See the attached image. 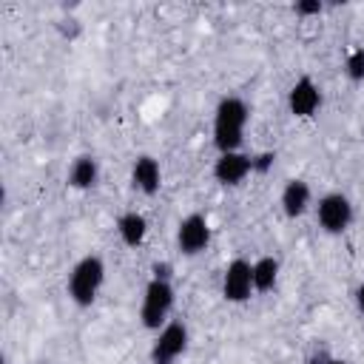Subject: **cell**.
Here are the masks:
<instances>
[{
	"mask_svg": "<svg viewBox=\"0 0 364 364\" xmlns=\"http://www.w3.org/2000/svg\"><path fill=\"white\" fill-rule=\"evenodd\" d=\"M247 122H250V105L236 94L222 97L213 108V148H216V154L242 151Z\"/></svg>",
	"mask_w": 364,
	"mask_h": 364,
	"instance_id": "1",
	"label": "cell"
},
{
	"mask_svg": "<svg viewBox=\"0 0 364 364\" xmlns=\"http://www.w3.org/2000/svg\"><path fill=\"white\" fill-rule=\"evenodd\" d=\"M176 304V287L171 279H148L145 290H142V301H139V324L151 333H159L173 313Z\"/></svg>",
	"mask_w": 364,
	"mask_h": 364,
	"instance_id": "2",
	"label": "cell"
},
{
	"mask_svg": "<svg viewBox=\"0 0 364 364\" xmlns=\"http://www.w3.org/2000/svg\"><path fill=\"white\" fill-rule=\"evenodd\" d=\"M105 284V262L97 253H85L68 273V299L77 307H91Z\"/></svg>",
	"mask_w": 364,
	"mask_h": 364,
	"instance_id": "3",
	"label": "cell"
},
{
	"mask_svg": "<svg viewBox=\"0 0 364 364\" xmlns=\"http://www.w3.org/2000/svg\"><path fill=\"white\" fill-rule=\"evenodd\" d=\"M313 210H316L318 228H321L327 236H341V233L353 225V216H355L350 196L341 193V191H330V193L318 196V202L313 205Z\"/></svg>",
	"mask_w": 364,
	"mask_h": 364,
	"instance_id": "4",
	"label": "cell"
},
{
	"mask_svg": "<svg viewBox=\"0 0 364 364\" xmlns=\"http://www.w3.org/2000/svg\"><path fill=\"white\" fill-rule=\"evenodd\" d=\"M188 341H191L188 324H185L182 318H171V321L156 333V338H154V344H151V353H148L151 364H176V361L185 355Z\"/></svg>",
	"mask_w": 364,
	"mask_h": 364,
	"instance_id": "5",
	"label": "cell"
},
{
	"mask_svg": "<svg viewBox=\"0 0 364 364\" xmlns=\"http://www.w3.org/2000/svg\"><path fill=\"white\" fill-rule=\"evenodd\" d=\"M253 262L236 256L222 270V299L228 304H245L253 296Z\"/></svg>",
	"mask_w": 364,
	"mask_h": 364,
	"instance_id": "6",
	"label": "cell"
},
{
	"mask_svg": "<svg viewBox=\"0 0 364 364\" xmlns=\"http://www.w3.org/2000/svg\"><path fill=\"white\" fill-rule=\"evenodd\" d=\"M208 245H210V222H208L205 213L193 210L185 219H179V225H176V247H179L182 256L193 259V256L205 253Z\"/></svg>",
	"mask_w": 364,
	"mask_h": 364,
	"instance_id": "7",
	"label": "cell"
},
{
	"mask_svg": "<svg viewBox=\"0 0 364 364\" xmlns=\"http://www.w3.org/2000/svg\"><path fill=\"white\" fill-rule=\"evenodd\" d=\"M210 173H213V179H216L222 188H239V185L253 173V154H245V151L216 154Z\"/></svg>",
	"mask_w": 364,
	"mask_h": 364,
	"instance_id": "8",
	"label": "cell"
},
{
	"mask_svg": "<svg viewBox=\"0 0 364 364\" xmlns=\"http://www.w3.org/2000/svg\"><path fill=\"white\" fill-rule=\"evenodd\" d=\"M321 108V88L310 74H301L287 91V111L296 119H313Z\"/></svg>",
	"mask_w": 364,
	"mask_h": 364,
	"instance_id": "9",
	"label": "cell"
},
{
	"mask_svg": "<svg viewBox=\"0 0 364 364\" xmlns=\"http://www.w3.org/2000/svg\"><path fill=\"white\" fill-rule=\"evenodd\" d=\"M279 205H282V213L287 219H299L304 216L310 208H313V188L307 179L296 176V179H287L282 185V193H279Z\"/></svg>",
	"mask_w": 364,
	"mask_h": 364,
	"instance_id": "10",
	"label": "cell"
},
{
	"mask_svg": "<svg viewBox=\"0 0 364 364\" xmlns=\"http://www.w3.org/2000/svg\"><path fill=\"white\" fill-rule=\"evenodd\" d=\"M131 188L139 191L142 196H156L162 188V168L159 159L151 154H139L131 165Z\"/></svg>",
	"mask_w": 364,
	"mask_h": 364,
	"instance_id": "11",
	"label": "cell"
},
{
	"mask_svg": "<svg viewBox=\"0 0 364 364\" xmlns=\"http://www.w3.org/2000/svg\"><path fill=\"white\" fill-rule=\"evenodd\" d=\"M68 188L74 191H94L97 182H100V159L94 154H80L71 168H68V176H65Z\"/></svg>",
	"mask_w": 364,
	"mask_h": 364,
	"instance_id": "12",
	"label": "cell"
},
{
	"mask_svg": "<svg viewBox=\"0 0 364 364\" xmlns=\"http://www.w3.org/2000/svg\"><path fill=\"white\" fill-rule=\"evenodd\" d=\"M117 236L125 247H139L148 236V219L139 210H125L117 219Z\"/></svg>",
	"mask_w": 364,
	"mask_h": 364,
	"instance_id": "13",
	"label": "cell"
},
{
	"mask_svg": "<svg viewBox=\"0 0 364 364\" xmlns=\"http://www.w3.org/2000/svg\"><path fill=\"white\" fill-rule=\"evenodd\" d=\"M279 270H282V264H279V259L276 256H259L256 262H253V290L256 293H270V290H276V284H279Z\"/></svg>",
	"mask_w": 364,
	"mask_h": 364,
	"instance_id": "14",
	"label": "cell"
},
{
	"mask_svg": "<svg viewBox=\"0 0 364 364\" xmlns=\"http://www.w3.org/2000/svg\"><path fill=\"white\" fill-rule=\"evenodd\" d=\"M344 74L350 82H364V46H355L344 57Z\"/></svg>",
	"mask_w": 364,
	"mask_h": 364,
	"instance_id": "15",
	"label": "cell"
},
{
	"mask_svg": "<svg viewBox=\"0 0 364 364\" xmlns=\"http://www.w3.org/2000/svg\"><path fill=\"white\" fill-rule=\"evenodd\" d=\"M273 165H276V151H259V154H253V173L264 176L267 171H273Z\"/></svg>",
	"mask_w": 364,
	"mask_h": 364,
	"instance_id": "16",
	"label": "cell"
},
{
	"mask_svg": "<svg viewBox=\"0 0 364 364\" xmlns=\"http://www.w3.org/2000/svg\"><path fill=\"white\" fill-rule=\"evenodd\" d=\"M324 11V3L321 0H299L293 6V14L296 17H318Z\"/></svg>",
	"mask_w": 364,
	"mask_h": 364,
	"instance_id": "17",
	"label": "cell"
},
{
	"mask_svg": "<svg viewBox=\"0 0 364 364\" xmlns=\"http://www.w3.org/2000/svg\"><path fill=\"white\" fill-rule=\"evenodd\" d=\"M330 361H333V355H330V350L324 344H316L304 358V364H330Z\"/></svg>",
	"mask_w": 364,
	"mask_h": 364,
	"instance_id": "18",
	"label": "cell"
},
{
	"mask_svg": "<svg viewBox=\"0 0 364 364\" xmlns=\"http://www.w3.org/2000/svg\"><path fill=\"white\" fill-rule=\"evenodd\" d=\"M151 276H154V279H171V282H173V267H171V262H154V264H151Z\"/></svg>",
	"mask_w": 364,
	"mask_h": 364,
	"instance_id": "19",
	"label": "cell"
},
{
	"mask_svg": "<svg viewBox=\"0 0 364 364\" xmlns=\"http://www.w3.org/2000/svg\"><path fill=\"white\" fill-rule=\"evenodd\" d=\"M353 301H355V310L364 316V282H358V287L353 293Z\"/></svg>",
	"mask_w": 364,
	"mask_h": 364,
	"instance_id": "20",
	"label": "cell"
},
{
	"mask_svg": "<svg viewBox=\"0 0 364 364\" xmlns=\"http://www.w3.org/2000/svg\"><path fill=\"white\" fill-rule=\"evenodd\" d=\"M330 364H347V361H344V358H336V355H333V361H330Z\"/></svg>",
	"mask_w": 364,
	"mask_h": 364,
	"instance_id": "21",
	"label": "cell"
}]
</instances>
